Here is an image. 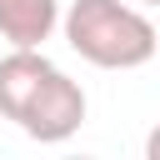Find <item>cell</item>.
<instances>
[{
  "mask_svg": "<svg viewBox=\"0 0 160 160\" xmlns=\"http://www.w3.org/2000/svg\"><path fill=\"white\" fill-rule=\"evenodd\" d=\"M60 25V0H0V35L10 45H45Z\"/></svg>",
  "mask_w": 160,
  "mask_h": 160,
  "instance_id": "cell-3",
  "label": "cell"
},
{
  "mask_svg": "<svg viewBox=\"0 0 160 160\" xmlns=\"http://www.w3.org/2000/svg\"><path fill=\"white\" fill-rule=\"evenodd\" d=\"M140 5H160V0H140Z\"/></svg>",
  "mask_w": 160,
  "mask_h": 160,
  "instance_id": "cell-5",
  "label": "cell"
},
{
  "mask_svg": "<svg viewBox=\"0 0 160 160\" xmlns=\"http://www.w3.org/2000/svg\"><path fill=\"white\" fill-rule=\"evenodd\" d=\"M0 115L15 120L30 140L60 145L85 125V90L40 45H10L0 60Z\"/></svg>",
  "mask_w": 160,
  "mask_h": 160,
  "instance_id": "cell-1",
  "label": "cell"
},
{
  "mask_svg": "<svg viewBox=\"0 0 160 160\" xmlns=\"http://www.w3.org/2000/svg\"><path fill=\"white\" fill-rule=\"evenodd\" d=\"M60 25L70 50L90 60L95 70H140L160 50L155 25L125 0H70Z\"/></svg>",
  "mask_w": 160,
  "mask_h": 160,
  "instance_id": "cell-2",
  "label": "cell"
},
{
  "mask_svg": "<svg viewBox=\"0 0 160 160\" xmlns=\"http://www.w3.org/2000/svg\"><path fill=\"white\" fill-rule=\"evenodd\" d=\"M145 155H150V160H160V125L150 130V140H145Z\"/></svg>",
  "mask_w": 160,
  "mask_h": 160,
  "instance_id": "cell-4",
  "label": "cell"
}]
</instances>
